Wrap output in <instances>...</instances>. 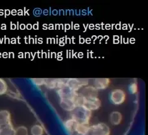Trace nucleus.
<instances>
[{
	"label": "nucleus",
	"mask_w": 148,
	"mask_h": 135,
	"mask_svg": "<svg viewBox=\"0 0 148 135\" xmlns=\"http://www.w3.org/2000/svg\"><path fill=\"white\" fill-rule=\"evenodd\" d=\"M57 94L60 98H68L72 99H76L78 95V93L73 90L68 86L65 85L62 88L57 90Z\"/></svg>",
	"instance_id": "39448f33"
},
{
	"label": "nucleus",
	"mask_w": 148,
	"mask_h": 135,
	"mask_svg": "<svg viewBox=\"0 0 148 135\" xmlns=\"http://www.w3.org/2000/svg\"><path fill=\"white\" fill-rule=\"evenodd\" d=\"M59 104L63 109L66 112H71L76 108L77 106L75 102V99L68 98L60 99Z\"/></svg>",
	"instance_id": "0eeeda50"
},
{
	"label": "nucleus",
	"mask_w": 148,
	"mask_h": 135,
	"mask_svg": "<svg viewBox=\"0 0 148 135\" xmlns=\"http://www.w3.org/2000/svg\"><path fill=\"white\" fill-rule=\"evenodd\" d=\"M123 119L122 114L120 112L114 111L110 114L109 120L113 125H119L121 123Z\"/></svg>",
	"instance_id": "ddd939ff"
},
{
	"label": "nucleus",
	"mask_w": 148,
	"mask_h": 135,
	"mask_svg": "<svg viewBox=\"0 0 148 135\" xmlns=\"http://www.w3.org/2000/svg\"><path fill=\"white\" fill-rule=\"evenodd\" d=\"M64 79H45V85L50 89H59L66 85Z\"/></svg>",
	"instance_id": "423d86ee"
},
{
	"label": "nucleus",
	"mask_w": 148,
	"mask_h": 135,
	"mask_svg": "<svg viewBox=\"0 0 148 135\" xmlns=\"http://www.w3.org/2000/svg\"><path fill=\"white\" fill-rule=\"evenodd\" d=\"M90 126L89 124H79L78 123L75 133L79 135H83L89 131Z\"/></svg>",
	"instance_id": "4468645a"
},
{
	"label": "nucleus",
	"mask_w": 148,
	"mask_h": 135,
	"mask_svg": "<svg viewBox=\"0 0 148 135\" xmlns=\"http://www.w3.org/2000/svg\"><path fill=\"white\" fill-rule=\"evenodd\" d=\"M90 129V128H89ZM83 135H92V134L91 133V132H90V130H89V131L87 132L86 133H85L84 134H83Z\"/></svg>",
	"instance_id": "412c9836"
},
{
	"label": "nucleus",
	"mask_w": 148,
	"mask_h": 135,
	"mask_svg": "<svg viewBox=\"0 0 148 135\" xmlns=\"http://www.w3.org/2000/svg\"><path fill=\"white\" fill-rule=\"evenodd\" d=\"M15 135H29L27 128L25 126H19L15 129Z\"/></svg>",
	"instance_id": "f3484780"
},
{
	"label": "nucleus",
	"mask_w": 148,
	"mask_h": 135,
	"mask_svg": "<svg viewBox=\"0 0 148 135\" xmlns=\"http://www.w3.org/2000/svg\"><path fill=\"white\" fill-rule=\"evenodd\" d=\"M89 130L92 135H110V127L103 123L90 126Z\"/></svg>",
	"instance_id": "20e7f679"
},
{
	"label": "nucleus",
	"mask_w": 148,
	"mask_h": 135,
	"mask_svg": "<svg viewBox=\"0 0 148 135\" xmlns=\"http://www.w3.org/2000/svg\"><path fill=\"white\" fill-rule=\"evenodd\" d=\"M110 83V79L108 78H96L94 80V86L98 90L107 89Z\"/></svg>",
	"instance_id": "9b49d317"
},
{
	"label": "nucleus",
	"mask_w": 148,
	"mask_h": 135,
	"mask_svg": "<svg viewBox=\"0 0 148 135\" xmlns=\"http://www.w3.org/2000/svg\"><path fill=\"white\" fill-rule=\"evenodd\" d=\"M129 89L130 93L133 94H136L138 92V84L136 83V82H133V83L131 84L129 87Z\"/></svg>",
	"instance_id": "aec40b11"
},
{
	"label": "nucleus",
	"mask_w": 148,
	"mask_h": 135,
	"mask_svg": "<svg viewBox=\"0 0 148 135\" xmlns=\"http://www.w3.org/2000/svg\"><path fill=\"white\" fill-rule=\"evenodd\" d=\"M12 125L11 113L6 110H0V130Z\"/></svg>",
	"instance_id": "1a4fd4ad"
},
{
	"label": "nucleus",
	"mask_w": 148,
	"mask_h": 135,
	"mask_svg": "<svg viewBox=\"0 0 148 135\" xmlns=\"http://www.w3.org/2000/svg\"><path fill=\"white\" fill-rule=\"evenodd\" d=\"M0 135H15V128L13 125L0 130Z\"/></svg>",
	"instance_id": "dca6fc26"
},
{
	"label": "nucleus",
	"mask_w": 148,
	"mask_h": 135,
	"mask_svg": "<svg viewBox=\"0 0 148 135\" xmlns=\"http://www.w3.org/2000/svg\"><path fill=\"white\" fill-rule=\"evenodd\" d=\"M77 124L78 123L75 120L71 118L70 119H68L64 121V127L69 134H73L76 132Z\"/></svg>",
	"instance_id": "f8f14e48"
},
{
	"label": "nucleus",
	"mask_w": 148,
	"mask_h": 135,
	"mask_svg": "<svg viewBox=\"0 0 148 135\" xmlns=\"http://www.w3.org/2000/svg\"><path fill=\"white\" fill-rule=\"evenodd\" d=\"M88 84V79L84 78H69L66 79V85L76 92Z\"/></svg>",
	"instance_id": "f03ea898"
},
{
	"label": "nucleus",
	"mask_w": 148,
	"mask_h": 135,
	"mask_svg": "<svg viewBox=\"0 0 148 135\" xmlns=\"http://www.w3.org/2000/svg\"><path fill=\"white\" fill-rule=\"evenodd\" d=\"M84 107L90 111L97 110L101 107V101L99 97L94 99H86Z\"/></svg>",
	"instance_id": "9d476101"
},
{
	"label": "nucleus",
	"mask_w": 148,
	"mask_h": 135,
	"mask_svg": "<svg viewBox=\"0 0 148 135\" xmlns=\"http://www.w3.org/2000/svg\"><path fill=\"white\" fill-rule=\"evenodd\" d=\"M8 88V86L6 81L2 78H0V95L6 94Z\"/></svg>",
	"instance_id": "a211bd4d"
},
{
	"label": "nucleus",
	"mask_w": 148,
	"mask_h": 135,
	"mask_svg": "<svg viewBox=\"0 0 148 135\" xmlns=\"http://www.w3.org/2000/svg\"><path fill=\"white\" fill-rule=\"evenodd\" d=\"M30 133L32 135H43L44 130L40 125H34L30 129Z\"/></svg>",
	"instance_id": "2eb2a0df"
},
{
	"label": "nucleus",
	"mask_w": 148,
	"mask_h": 135,
	"mask_svg": "<svg viewBox=\"0 0 148 135\" xmlns=\"http://www.w3.org/2000/svg\"><path fill=\"white\" fill-rule=\"evenodd\" d=\"M110 99L111 102L113 104H114V105H121V104H122L125 101L126 93L122 89H114L110 93Z\"/></svg>",
	"instance_id": "7ed1b4c3"
},
{
	"label": "nucleus",
	"mask_w": 148,
	"mask_h": 135,
	"mask_svg": "<svg viewBox=\"0 0 148 135\" xmlns=\"http://www.w3.org/2000/svg\"><path fill=\"white\" fill-rule=\"evenodd\" d=\"M31 80L36 86H40L45 85V79H43V78H33Z\"/></svg>",
	"instance_id": "6ab92c4d"
},
{
	"label": "nucleus",
	"mask_w": 148,
	"mask_h": 135,
	"mask_svg": "<svg viewBox=\"0 0 148 135\" xmlns=\"http://www.w3.org/2000/svg\"><path fill=\"white\" fill-rule=\"evenodd\" d=\"M71 119L75 120L77 123L89 124V121L92 116V111L89 110L84 106L76 107L71 112Z\"/></svg>",
	"instance_id": "f257e3e1"
},
{
	"label": "nucleus",
	"mask_w": 148,
	"mask_h": 135,
	"mask_svg": "<svg viewBox=\"0 0 148 135\" xmlns=\"http://www.w3.org/2000/svg\"><path fill=\"white\" fill-rule=\"evenodd\" d=\"M80 94L86 99H94L99 97V90L94 86H86L82 88Z\"/></svg>",
	"instance_id": "6e6552de"
}]
</instances>
